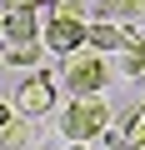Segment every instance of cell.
<instances>
[{
  "instance_id": "cell-16",
  "label": "cell",
  "mask_w": 145,
  "mask_h": 150,
  "mask_svg": "<svg viewBox=\"0 0 145 150\" xmlns=\"http://www.w3.org/2000/svg\"><path fill=\"white\" fill-rule=\"evenodd\" d=\"M140 110H145V100H140Z\"/></svg>"
},
{
  "instance_id": "cell-5",
  "label": "cell",
  "mask_w": 145,
  "mask_h": 150,
  "mask_svg": "<svg viewBox=\"0 0 145 150\" xmlns=\"http://www.w3.org/2000/svg\"><path fill=\"white\" fill-rule=\"evenodd\" d=\"M115 75H125V80H145V30L125 25V45L115 50Z\"/></svg>"
},
{
  "instance_id": "cell-9",
  "label": "cell",
  "mask_w": 145,
  "mask_h": 150,
  "mask_svg": "<svg viewBox=\"0 0 145 150\" xmlns=\"http://www.w3.org/2000/svg\"><path fill=\"white\" fill-rule=\"evenodd\" d=\"M35 35H45L35 10H5V40H35Z\"/></svg>"
},
{
  "instance_id": "cell-15",
  "label": "cell",
  "mask_w": 145,
  "mask_h": 150,
  "mask_svg": "<svg viewBox=\"0 0 145 150\" xmlns=\"http://www.w3.org/2000/svg\"><path fill=\"white\" fill-rule=\"evenodd\" d=\"M0 35H5V15H0Z\"/></svg>"
},
{
  "instance_id": "cell-1",
  "label": "cell",
  "mask_w": 145,
  "mask_h": 150,
  "mask_svg": "<svg viewBox=\"0 0 145 150\" xmlns=\"http://www.w3.org/2000/svg\"><path fill=\"white\" fill-rule=\"evenodd\" d=\"M110 130V100H100V95H75L65 110H60V135L65 140H100Z\"/></svg>"
},
{
  "instance_id": "cell-14",
  "label": "cell",
  "mask_w": 145,
  "mask_h": 150,
  "mask_svg": "<svg viewBox=\"0 0 145 150\" xmlns=\"http://www.w3.org/2000/svg\"><path fill=\"white\" fill-rule=\"evenodd\" d=\"M70 150H90V145H80V140H70Z\"/></svg>"
},
{
  "instance_id": "cell-13",
  "label": "cell",
  "mask_w": 145,
  "mask_h": 150,
  "mask_svg": "<svg viewBox=\"0 0 145 150\" xmlns=\"http://www.w3.org/2000/svg\"><path fill=\"white\" fill-rule=\"evenodd\" d=\"M10 120H15V115H10V105H5V100H0V130H5Z\"/></svg>"
},
{
  "instance_id": "cell-17",
  "label": "cell",
  "mask_w": 145,
  "mask_h": 150,
  "mask_svg": "<svg viewBox=\"0 0 145 150\" xmlns=\"http://www.w3.org/2000/svg\"><path fill=\"white\" fill-rule=\"evenodd\" d=\"M0 65H5V60H0Z\"/></svg>"
},
{
  "instance_id": "cell-10",
  "label": "cell",
  "mask_w": 145,
  "mask_h": 150,
  "mask_svg": "<svg viewBox=\"0 0 145 150\" xmlns=\"http://www.w3.org/2000/svg\"><path fill=\"white\" fill-rule=\"evenodd\" d=\"M25 140H30V115H20L0 130V150H25Z\"/></svg>"
},
{
  "instance_id": "cell-4",
  "label": "cell",
  "mask_w": 145,
  "mask_h": 150,
  "mask_svg": "<svg viewBox=\"0 0 145 150\" xmlns=\"http://www.w3.org/2000/svg\"><path fill=\"white\" fill-rule=\"evenodd\" d=\"M85 35H90V20H75V15H50L45 20V50H55V55L85 50Z\"/></svg>"
},
{
  "instance_id": "cell-7",
  "label": "cell",
  "mask_w": 145,
  "mask_h": 150,
  "mask_svg": "<svg viewBox=\"0 0 145 150\" xmlns=\"http://www.w3.org/2000/svg\"><path fill=\"white\" fill-rule=\"evenodd\" d=\"M85 45H90V50H100V55H115V50L125 45V25H110V20H90V35H85Z\"/></svg>"
},
{
  "instance_id": "cell-8",
  "label": "cell",
  "mask_w": 145,
  "mask_h": 150,
  "mask_svg": "<svg viewBox=\"0 0 145 150\" xmlns=\"http://www.w3.org/2000/svg\"><path fill=\"white\" fill-rule=\"evenodd\" d=\"M45 55V35H35V40H5L0 45V60L5 65H35Z\"/></svg>"
},
{
  "instance_id": "cell-12",
  "label": "cell",
  "mask_w": 145,
  "mask_h": 150,
  "mask_svg": "<svg viewBox=\"0 0 145 150\" xmlns=\"http://www.w3.org/2000/svg\"><path fill=\"white\" fill-rule=\"evenodd\" d=\"M5 10H40V0H0Z\"/></svg>"
},
{
  "instance_id": "cell-3",
  "label": "cell",
  "mask_w": 145,
  "mask_h": 150,
  "mask_svg": "<svg viewBox=\"0 0 145 150\" xmlns=\"http://www.w3.org/2000/svg\"><path fill=\"white\" fill-rule=\"evenodd\" d=\"M15 110H20V115H30V120L50 115V110H55V75H45V70L25 75L20 90H15Z\"/></svg>"
},
{
  "instance_id": "cell-11",
  "label": "cell",
  "mask_w": 145,
  "mask_h": 150,
  "mask_svg": "<svg viewBox=\"0 0 145 150\" xmlns=\"http://www.w3.org/2000/svg\"><path fill=\"white\" fill-rule=\"evenodd\" d=\"M100 10H105V15L130 20V15H145V0H100Z\"/></svg>"
},
{
  "instance_id": "cell-6",
  "label": "cell",
  "mask_w": 145,
  "mask_h": 150,
  "mask_svg": "<svg viewBox=\"0 0 145 150\" xmlns=\"http://www.w3.org/2000/svg\"><path fill=\"white\" fill-rule=\"evenodd\" d=\"M110 150H145V110H130L115 130H105Z\"/></svg>"
},
{
  "instance_id": "cell-2",
  "label": "cell",
  "mask_w": 145,
  "mask_h": 150,
  "mask_svg": "<svg viewBox=\"0 0 145 150\" xmlns=\"http://www.w3.org/2000/svg\"><path fill=\"white\" fill-rule=\"evenodd\" d=\"M110 75H115L110 55H100L90 45L75 50V55H65V85H70V95H100L110 85Z\"/></svg>"
}]
</instances>
